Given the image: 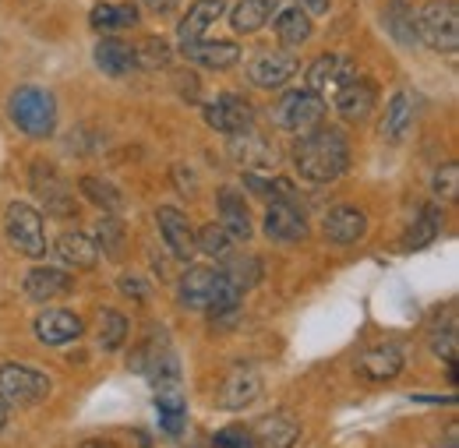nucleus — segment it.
<instances>
[{"mask_svg": "<svg viewBox=\"0 0 459 448\" xmlns=\"http://www.w3.org/2000/svg\"><path fill=\"white\" fill-rule=\"evenodd\" d=\"M293 163L300 169V177L311 180V184L340 180L346 173V167H350L346 138L336 127H315V131H307V134L300 138Z\"/></svg>", "mask_w": 459, "mask_h": 448, "instance_id": "obj_1", "label": "nucleus"}, {"mask_svg": "<svg viewBox=\"0 0 459 448\" xmlns=\"http://www.w3.org/2000/svg\"><path fill=\"white\" fill-rule=\"evenodd\" d=\"M180 300L191 311H205L212 318H223V314H233L240 307V289L230 286L220 269L195 265L180 276Z\"/></svg>", "mask_w": 459, "mask_h": 448, "instance_id": "obj_2", "label": "nucleus"}, {"mask_svg": "<svg viewBox=\"0 0 459 448\" xmlns=\"http://www.w3.org/2000/svg\"><path fill=\"white\" fill-rule=\"evenodd\" d=\"M7 113H11L14 127L32 138H50L57 127V99H54V92H47L39 85L14 89L7 99Z\"/></svg>", "mask_w": 459, "mask_h": 448, "instance_id": "obj_3", "label": "nucleus"}, {"mask_svg": "<svg viewBox=\"0 0 459 448\" xmlns=\"http://www.w3.org/2000/svg\"><path fill=\"white\" fill-rule=\"evenodd\" d=\"M417 39H424L438 54L459 50V7L456 0H431L417 14Z\"/></svg>", "mask_w": 459, "mask_h": 448, "instance_id": "obj_4", "label": "nucleus"}, {"mask_svg": "<svg viewBox=\"0 0 459 448\" xmlns=\"http://www.w3.org/2000/svg\"><path fill=\"white\" fill-rule=\"evenodd\" d=\"M325 99L311 89H297V92H287L276 107H273V120L276 127L283 131H293V134H307L315 127H322V116H325Z\"/></svg>", "mask_w": 459, "mask_h": 448, "instance_id": "obj_5", "label": "nucleus"}, {"mask_svg": "<svg viewBox=\"0 0 459 448\" xmlns=\"http://www.w3.org/2000/svg\"><path fill=\"white\" fill-rule=\"evenodd\" d=\"M50 395V378L25 364H4L0 367V402L4 406H36Z\"/></svg>", "mask_w": 459, "mask_h": 448, "instance_id": "obj_6", "label": "nucleus"}, {"mask_svg": "<svg viewBox=\"0 0 459 448\" xmlns=\"http://www.w3.org/2000/svg\"><path fill=\"white\" fill-rule=\"evenodd\" d=\"M4 229H7V240L18 254L25 258H43L47 254V233H43V216L25 205V202H14L7 205V216H4Z\"/></svg>", "mask_w": 459, "mask_h": 448, "instance_id": "obj_7", "label": "nucleus"}, {"mask_svg": "<svg viewBox=\"0 0 459 448\" xmlns=\"http://www.w3.org/2000/svg\"><path fill=\"white\" fill-rule=\"evenodd\" d=\"M29 180H32V191H36V198H43V205H47L50 216L71 220V216L78 212V205H74V191H71V184L60 177L57 167H50V163H36Z\"/></svg>", "mask_w": 459, "mask_h": 448, "instance_id": "obj_8", "label": "nucleus"}, {"mask_svg": "<svg viewBox=\"0 0 459 448\" xmlns=\"http://www.w3.org/2000/svg\"><path fill=\"white\" fill-rule=\"evenodd\" d=\"M230 156H233V163L244 169H276L280 163V152H276V145L265 138V134H258V131H240V134H230Z\"/></svg>", "mask_w": 459, "mask_h": 448, "instance_id": "obj_9", "label": "nucleus"}, {"mask_svg": "<svg viewBox=\"0 0 459 448\" xmlns=\"http://www.w3.org/2000/svg\"><path fill=\"white\" fill-rule=\"evenodd\" d=\"M357 78V67L353 60L343 54H322L315 56V64L307 67V89L325 96V92H340L346 82Z\"/></svg>", "mask_w": 459, "mask_h": 448, "instance_id": "obj_10", "label": "nucleus"}, {"mask_svg": "<svg viewBox=\"0 0 459 448\" xmlns=\"http://www.w3.org/2000/svg\"><path fill=\"white\" fill-rule=\"evenodd\" d=\"M205 124L212 131H220V134H240V131H247L255 124V113H251V103L244 96L227 92V96H220L216 103L205 107Z\"/></svg>", "mask_w": 459, "mask_h": 448, "instance_id": "obj_11", "label": "nucleus"}, {"mask_svg": "<svg viewBox=\"0 0 459 448\" xmlns=\"http://www.w3.org/2000/svg\"><path fill=\"white\" fill-rule=\"evenodd\" d=\"M378 107V89H375V82H368V78H353V82H346L343 89L336 92V110L343 120L350 124H360V120H368L371 113Z\"/></svg>", "mask_w": 459, "mask_h": 448, "instance_id": "obj_12", "label": "nucleus"}, {"mask_svg": "<svg viewBox=\"0 0 459 448\" xmlns=\"http://www.w3.org/2000/svg\"><path fill=\"white\" fill-rule=\"evenodd\" d=\"M265 237L269 240H283V244L304 240L307 237V220H304L300 205L297 202H273L265 209Z\"/></svg>", "mask_w": 459, "mask_h": 448, "instance_id": "obj_13", "label": "nucleus"}, {"mask_svg": "<svg viewBox=\"0 0 459 448\" xmlns=\"http://www.w3.org/2000/svg\"><path fill=\"white\" fill-rule=\"evenodd\" d=\"M251 438L258 448H293L300 438V420L287 409H276V413H269L255 424Z\"/></svg>", "mask_w": 459, "mask_h": 448, "instance_id": "obj_14", "label": "nucleus"}, {"mask_svg": "<svg viewBox=\"0 0 459 448\" xmlns=\"http://www.w3.org/2000/svg\"><path fill=\"white\" fill-rule=\"evenodd\" d=\"M293 71H297V60L280 54V50H265V54H258L247 64V78L258 89H280V85H287L290 78H293Z\"/></svg>", "mask_w": 459, "mask_h": 448, "instance_id": "obj_15", "label": "nucleus"}, {"mask_svg": "<svg viewBox=\"0 0 459 448\" xmlns=\"http://www.w3.org/2000/svg\"><path fill=\"white\" fill-rule=\"evenodd\" d=\"M156 223H160V233H163V240H167L173 258H180V262L195 258V233H191V223H187V216L180 209L163 205L156 212Z\"/></svg>", "mask_w": 459, "mask_h": 448, "instance_id": "obj_16", "label": "nucleus"}, {"mask_svg": "<svg viewBox=\"0 0 459 448\" xmlns=\"http://www.w3.org/2000/svg\"><path fill=\"white\" fill-rule=\"evenodd\" d=\"M262 395V378L251 367H233L220 385V406L223 409H247Z\"/></svg>", "mask_w": 459, "mask_h": 448, "instance_id": "obj_17", "label": "nucleus"}, {"mask_svg": "<svg viewBox=\"0 0 459 448\" xmlns=\"http://www.w3.org/2000/svg\"><path fill=\"white\" fill-rule=\"evenodd\" d=\"M357 375L368 378V382H393L403 375V353L400 346H371L360 353L357 360Z\"/></svg>", "mask_w": 459, "mask_h": 448, "instance_id": "obj_18", "label": "nucleus"}, {"mask_svg": "<svg viewBox=\"0 0 459 448\" xmlns=\"http://www.w3.org/2000/svg\"><path fill=\"white\" fill-rule=\"evenodd\" d=\"M223 11H227L223 0H195V4L187 7V14L180 18V29H177L180 47H191V43L205 39V29H212V25L223 18Z\"/></svg>", "mask_w": 459, "mask_h": 448, "instance_id": "obj_19", "label": "nucleus"}, {"mask_svg": "<svg viewBox=\"0 0 459 448\" xmlns=\"http://www.w3.org/2000/svg\"><path fill=\"white\" fill-rule=\"evenodd\" d=\"M82 329H85L82 318L71 314V311H43L36 318V336L47 346H67V342L82 336Z\"/></svg>", "mask_w": 459, "mask_h": 448, "instance_id": "obj_20", "label": "nucleus"}, {"mask_svg": "<svg viewBox=\"0 0 459 448\" xmlns=\"http://www.w3.org/2000/svg\"><path fill=\"white\" fill-rule=\"evenodd\" d=\"M325 240H333V244H357L364 233H368V216L360 212V209H350V205H340V209H333L329 216H325Z\"/></svg>", "mask_w": 459, "mask_h": 448, "instance_id": "obj_21", "label": "nucleus"}, {"mask_svg": "<svg viewBox=\"0 0 459 448\" xmlns=\"http://www.w3.org/2000/svg\"><path fill=\"white\" fill-rule=\"evenodd\" d=\"M54 254H57L67 269H92L100 262L96 240L85 237V233H60L57 244H54Z\"/></svg>", "mask_w": 459, "mask_h": 448, "instance_id": "obj_22", "label": "nucleus"}, {"mask_svg": "<svg viewBox=\"0 0 459 448\" xmlns=\"http://www.w3.org/2000/svg\"><path fill=\"white\" fill-rule=\"evenodd\" d=\"M25 293H29L32 300H39V304L57 300L64 293H71V276L60 272V269H50V265H39V269H32V272L25 276Z\"/></svg>", "mask_w": 459, "mask_h": 448, "instance_id": "obj_23", "label": "nucleus"}, {"mask_svg": "<svg viewBox=\"0 0 459 448\" xmlns=\"http://www.w3.org/2000/svg\"><path fill=\"white\" fill-rule=\"evenodd\" d=\"M180 50H184V56H187L191 64L209 67V71H227V67H233V64L240 60L237 43H205V39H198V43L180 47Z\"/></svg>", "mask_w": 459, "mask_h": 448, "instance_id": "obj_24", "label": "nucleus"}, {"mask_svg": "<svg viewBox=\"0 0 459 448\" xmlns=\"http://www.w3.org/2000/svg\"><path fill=\"white\" fill-rule=\"evenodd\" d=\"M220 226L227 229L230 237H237V240L251 237V212H247L244 198L237 191H230V187L220 191Z\"/></svg>", "mask_w": 459, "mask_h": 448, "instance_id": "obj_25", "label": "nucleus"}, {"mask_svg": "<svg viewBox=\"0 0 459 448\" xmlns=\"http://www.w3.org/2000/svg\"><path fill=\"white\" fill-rule=\"evenodd\" d=\"M134 22H138V7L134 4H100L89 14V25L96 32H103V36H114L120 29H131Z\"/></svg>", "mask_w": 459, "mask_h": 448, "instance_id": "obj_26", "label": "nucleus"}, {"mask_svg": "<svg viewBox=\"0 0 459 448\" xmlns=\"http://www.w3.org/2000/svg\"><path fill=\"white\" fill-rule=\"evenodd\" d=\"M276 4H280V0H240V4L230 11V22H233V29H237L240 36L258 32V29L273 18Z\"/></svg>", "mask_w": 459, "mask_h": 448, "instance_id": "obj_27", "label": "nucleus"}, {"mask_svg": "<svg viewBox=\"0 0 459 448\" xmlns=\"http://www.w3.org/2000/svg\"><path fill=\"white\" fill-rule=\"evenodd\" d=\"M96 64H100V71H107V74H127L131 67H138L134 64V50L124 43V39H114V36H107L100 47H96Z\"/></svg>", "mask_w": 459, "mask_h": 448, "instance_id": "obj_28", "label": "nucleus"}, {"mask_svg": "<svg viewBox=\"0 0 459 448\" xmlns=\"http://www.w3.org/2000/svg\"><path fill=\"white\" fill-rule=\"evenodd\" d=\"M410 124H413V99H410V92H396L385 107V116H382V134L389 142H403Z\"/></svg>", "mask_w": 459, "mask_h": 448, "instance_id": "obj_29", "label": "nucleus"}, {"mask_svg": "<svg viewBox=\"0 0 459 448\" xmlns=\"http://www.w3.org/2000/svg\"><path fill=\"white\" fill-rule=\"evenodd\" d=\"M385 29L400 47H417V18L406 7V0H389L385 4Z\"/></svg>", "mask_w": 459, "mask_h": 448, "instance_id": "obj_30", "label": "nucleus"}, {"mask_svg": "<svg viewBox=\"0 0 459 448\" xmlns=\"http://www.w3.org/2000/svg\"><path fill=\"white\" fill-rule=\"evenodd\" d=\"M276 36L283 47H304L311 39V14H304L300 7H287L276 14Z\"/></svg>", "mask_w": 459, "mask_h": 448, "instance_id": "obj_31", "label": "nucleus"}, {"mask_svg": "<svg viewBox=\"0 0 459 448\" xmlns=\"http://www.w3.org/2000/svg\"><path fill=\"white\" fill-rule=\"evenodd\" d=\"M438 229H442V212H438L435 205L420 209V216L413 220V226H410L406 237H403V251H420V247H428V244L438 237Z\"/></svg>", "mask_w": 459, "mask_h": 448, "instance_id": "obj_32", "label": "nucleus"}, {"mask_svg": "<svg viewBox=\"0 0 459 448\" xmlns=\"http://www.w3.org/2000/svg\"><path fill=\"white\" fill-rule=\"evenodd\" d=\"M220 272H223V280H227L230 286H237L240 293L251 289L255 282L262 280V265H258L255 254H244V258H240V254H223V269H220Z\"/></svg>", "mask_w": 459, "mask_h": 448, "instance_id": "obj_33", "label": "nucleus"}, {"mask_svg": "<svg viewBox=\"0 0 459 448\" xmlns=\"http://www.w3.org/2000/svg\"><path fill=\"white\" fill-rule=\"evenodd\" d=\"M82 194L92 202V205H100L103 212H120L124 209V198H120V191H117L114 184H107V180H100V177H82Z\"/></svg>", "mask_w": 459, "mask_h": 448, "instance_id": "obj_34", "label": "nucleus"}, {"mask_svg": "<svg viewBox=\"0 0 459 448\" xmlns=\"http://www.w3.org/2000/svg\"><path fill=\"white\" fill-rule=\"evenodd\" d=\"M96 339H100V346L103 349H120L124 346V339H127V318L114 311V307H103V314H100V329H96Z\"/></svg>", "mask_w": 459, "mask_h": 448, "instance_id": "obj_35", "label": "nucleus"}, {"mask_svg": "<svg viewBox=\"0 0 459 448\" xmlns=\"http://www.w3.org/2000/svg\"><path fill=\"white\" fill-rule=\"evenodd\" d=\"M134 64L138 67H149V71H160V67H170V47L160 39V36H149L138 43L134 50Z\"/></svg>", "mask_w": 459, "mask_h": 448, "instance_id": "obj_36", "label": "nucleus"}, {"mask_svg": "<svg viewBox=\"0 0 459 448\" xmlns=\"http://www.w3.org/2000/svg\"><path fill=\"white\" fill-rule=\"evenodd\" d=\"M96 251H103L107 258H124V226L117 223V220H100L96 223Z\"/></svg>", "mask_w": 459, "mask_h": 448, "instance_id": "obj_37", "label": "nucleus"}, {"mask_svg": "<svg viewBox=\"0 0 459 448\" xmlns=\"http://www.w3.org/2000/svg\"><path fill=\"white\" fill-rule=\"evenodd\" d=\"M431 187H435V198H438V202H456L459 198V167L456 163L438 167L435 180H431Z\"/></svg>", "mask_w": 459, "mask_h": 448, "instance_id": "obj_38", "label": "nucleus"}, {"mask_svg": "<svg viewBox=\"0 0 459 448\" xmlns=\"http://www.w3.org/2000/svg\"><path fill=\"white\" fill-rule=\"evenodd\" d=\"M195 247H202L205 254H227L230 233L223 229V226H216V223L202 226V233L195 237Z\"/></svg>", "mask_w": 459, "mask_h": 448, "instance_id": "obj_39", "label": "nucleus"}, {"mask_svg": "<svg viewBox=\"0 0 459 448\" xmlns=\"http://www.w3.org/2000/svg\"><path fill=\"white\" fill-rule=\"evenodd\" d=\"M431 349H435L438 357H446V364L456 360V318H453V314H449V325H446V329H435V332H431Z\"/></svg>", "mask_w": 459, "mask_h": 448, "instance_id": "obj_40", "label": "nucleus"}, {"mask_svg": "<svg viewBox=\"0 0 459 448\" xmlns=\"http://www.w3.org/2000/svg\"><path fill=\"white\" fill-rule=\"evenodd\" d=\"M216 445L220 448H255V438L247 427H223L216 435Z\"/></svg>", "mask_w": 459, "mask_h": 448, "instance_id": "obj_41", "label": "nucleus"}, {"mask_svg": "<svg viewBox=\"0 0 459 448\" xmlns=\"http://www.w3.org/2000/svg\"><path fill=\"white\" fill-rule=\"evenodd\" d=\"M156 409H160L163 417H184V413H187L184 399H180L177 392H160V395H156Z\"/></svg>", "mask_w": 459, "mask_h": 448, "instance_id": "obj_42", "label": "nucleus"}, {"mask_svg": "<svg viewBox=\"0 0 459 448\" xmlns=\"http://www.w3.org/2000/svg\"><path fill=\"white\" fill-rule=\"evenodd\" d=\"M293 7H300L304 14H325L333 7V0H293Z\"/></svg>", "mask_w": 459, "mask_h": 448, "instance_id": "obj_43", "label": "nucleus"}, {"mask_svg": "<svg viewBox=\"0 0 459 448\" xmlns=\"http://www.w3.org/2000/svg\"><path fill=\"white\" fill-rule=\"evenodd\" d=\"M120 289H124L127 297H145V289L138 286V280H131V276H124V280H120Z\"/></svg>", "mask_w": 459, "mask_h": 448, "instance_id": "obj_44", "label": "nucleus"}, {"mask_svg": "<svg viewBox=\"0 0 459 448\" xmlns=\"http://www.w3.org/2000/svg\"><path fill=\"white\" fill-rule=\"evenodd\" d=\"M145 4H149L156 14H167V11H173V7H177V0H145Z\"/></svg>", "mask_w": 459, "mask_h": 448, "instance_id": "obj_45", "label": "nucleus"}, {"mask_svg": "<svg viewBox=\"0 0 459 448\" xmlns=\"http://www.w3.org/2000/svg\"><path fill=\"white\" fill-rule=\"evenodd\" d=\"M456 438H459V431L456 427H449V435H446V448H456Z\"/></svg>", "mask_w": 459, "mask_h": 448, "instance_id": "obj_46", "label": "nucleus"}, {"mask_svg": "<svg viewBox=\"0 0 459 448\" xmlns=\"http://www.w3.org/2000/svg\"><path fill=\"white\" fill-rule=\"evenodd\" d=\"M4 424H7V406L0 402V427H4Z\"/></svg>", "mask_w": 459, "mask_h": 448, "instance_id": "obj_47", "label": "nucleus"}, {"mask_svg": "<svg viewBox=\"0 0 459 448\" xmlns=\"http://www.w3.org/2000/svg\"><path fill=\"white\" fill-rule=\"evenodd\" d=\"M85 448H114V445H103V442H89Z\"/></svg>", "mask_w": 459, "mask_h": 448, "instance_id": "obj_48", "label": "nucleus"}]
</instances>
